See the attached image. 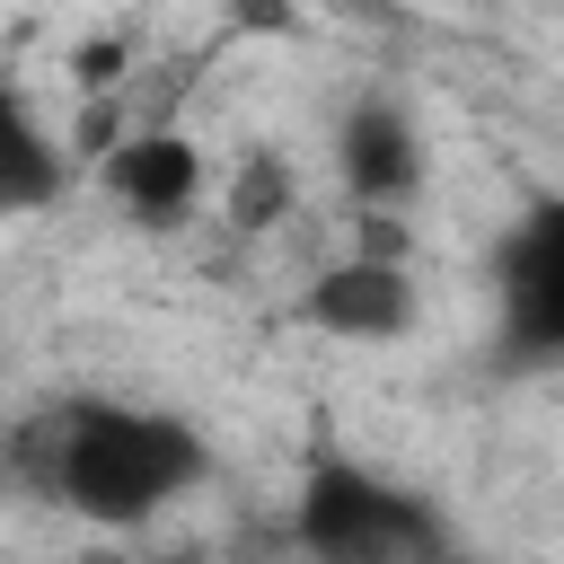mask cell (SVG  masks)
I'll list each match as a JSON object with an SVG mask.
<instances>
[{"label": "cell", "mask_w": 564, "mask_h": 564, "mask_svg": "<svg viewBox=\"0 0 564 564\" xmlns=\"http://www.w3.org/2000/svg\"><path fill=\"white\" fill-rule=\"evenodd\" d=\"M9 476H26L44 502H62L97 529H141L150 511H167L176 494H194L212 476V449L185 414L62 397L9 432Z\"/></svg>", "instance_id": "obj_1"}, {"label": "cell", "mask_w": 564, "mask_h": 564, "mask_svg": "<svg viewBox=\"0 0 564 564\" xmlns=\"http://www.w3.org/2000/svg\"><path fill=\"white\" fill-rule=\"evenodd\" d=\"M291 538L308 564H458V538L441 520V502L352 467V458H317L291 511Z\"/></svg>", "instance_id": "obj_2"}, {"label": "cell", "mask_w": 564, "mask_h": 564, "mask_svg": "<svg viewBox=\"0 0 564 564\" xmlns=\"http://www.w3.org/2000/svg\"><path fill=\"white\" fill-rule=\"evenodd\" d=\"M494 308H502V352L511 361H555L564 352V194L538 203L494 247Z\"/></svg>", "instance_id": "obj_3"}, {"label": "cell", "mask_w": 564, "mask_h": 564, "mask_svg": "<svg viewBox=\"0 0 564 564\" xmlns=\"http://www.w3.org/2000/svg\"><path fill=\"white\" fill-rule=\"evenodd\" d=\"M335 176H344V194L370 203V212L414 203V185H423V141H414V123H405L397 97H352V106H344V123H335Z\"/></svg>", "instance_id": "obj_4"}, {"label": "cell", "mask_w": 564, "mask_h": 564, "mask_svg": "<svg viewBox=\"0 0 564 564\" xmlns=\"http://www.w3.org/2000/svg\"><path fill=\"white\" fill-rule=\"evenodd\" d=\"M97 176H106V194H115L141 229H176V220L194 212V194H203V159H194V141H185L176 123H132V132L97 159Z\"/></svg>", "instance_id": "obj_5"}, {"label": "cell", "mask_w": 564, "mask_h": 564, "mask_svg": "<svg viewBox=\"0 0 564 564\" xmlns=\"http://www.w3.org/2000/svg\"><path fill=\"white\" fill-rule=\"evenodd\" d=\"M300 317L326 326V335H344V344H397L414 326V273L388 264V256H344V264H326L308 282Z\"/></svg>", "instance_id": "obj_6"}, {"label": "cell", "mask_w": 564, "mask_h": 564, "mask_svg": "<svg viewBox=\"0 0 564 564\" xmlns=\"http://www.w3.org/2000/svg\"><path fill=\"white\" fill-rule=\"evenodd\" d=\"M62 185H70V159H62V141L44 132V115H35L18 88H0V220L62 203Z\"/></svg>", "instance_id": "obj_7"}, {"label": "cell", "mask_w": 564, "mask_h": 564, "mask_svg": "<svg viewBox=\"0 0 564 564\" xmlns=\"http://www.w3.org/2000/svg\"><path fill=\"white\" fill-rule=\"evenodd\" d=\"M291 194H300V185H291L282 150H247V159H238V176H229V229H247V238H256V229H273V220L291 212Z\"/></svg>", "instance_id": "obj_8"}, {"label": "cell", "mask_w": 564, "mask_h": 564, "mask_svg": "<svg viewBox=\"0 0 564 564\" xmlns=\"http://www.w3.org/2000/svg\"><path fill=\"white\" fill-rule=\"evenodd\" d=\"M70 79H79L88 97H115V79H123V35H97V44H79V53H70Z\"/></svg>", "instance_id": "obj_9"}, {"label": "cell", "mask_w": 564, "mask_h": 564, "mask_svg": "<svg viewBox=\"0 0 564 564\" xmlns=\"http://www.w3.org/2000/svg\"><path fill=\"white\" fill-rule=\"evenodd\" d=\"M238 26H291V0H238Z\"/></svg>", "instance_id": "obj_10"}]
</instances>
